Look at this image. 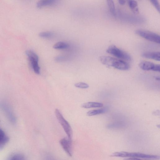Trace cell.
Returning a JSON list of instances; mask_svg holds the SVG:
<instances>
[{"instance_id": "cell-1", "label": "cell", "mask_w": 160, "mask_h": 160, "mask_svg": "<svg viewBox=\"0 0 160 160\" xmlns=\"http://www.w3.org/2000/svg\"><path fill=\"white\" fill-rule=\"evenodd\" d=\"M99 60L103 64L119 70H126L130 68L129 64L124 61L110 56H102Z\"/></svg>"}, {"instance_id": "cell-2", "label": "cell", "mask_w": 160, "mask_h": 160, "mask_svg": "<svg viewBox=\"0 0 160 160\" xmlns=\"http://www.w3.org/2000/svg\"><path fill=\"white\" fill-rule=\"evenodd\" d=\"M110 156L154 159H160V156L158 155L146 154L139 152H129L125 151L117 152H114L110 155Z\"/></svg>"}, {"instance_id": "cell-3", "label": "cell", "mask_w": 160, "mask_h": 160, "mask_svg": "<svg viewBox=\"0 0 160 160\" xmlns=\"http://www.w3.org/2000/svg\"><path fill=\"white\" fill-rule=\"evenodd\" d=\"M55 113L57 119L67 134L68 138L72 140V131L69 123L64 118L59 109H56Z\"/></svg>"}, {"instance_id": "cell-4", "label": "cell", "mask_w": 160, "mask_h": 160, "mask_svg": "<svg viewBox=\"0 0 160 160\" xmlns=\"http://www.w3.org/2000/svg\"><path fill=\"white\" fill-rule=\"evenodd\" d=\"M106 52L122 60L129 61L131 59V57L128 54L114 45L110 46L107 49Z\"/></svg>"}, {"instance_id": "cell-5", "label": "cell", "mask_w": 160, "mask_h": 160, "mask_svg": "<svg viewBox=\"0 0 160 160\" xmlns=\"http://www.w3.org/2000/svg\"><path fill=\"white\" fill-rule=\"evenodd\" d=\"M26 53L34 72L36 74H39L40 67L38 65V56L35 52L30 50H27Z\"/></svg>"}, {"instance_id": "cell-6", "label": "cell", "mask_w": 160, "mask_h": 160, "mask_svg": "<svg viewBox=\"0 0 160 160\" xmlns=\"http://www.w3.org/2000/svg\"><path fill=\"white\" fill-rule=\"evenodd\" d=\"M135 33L149 41L157 43H160V36L155 33L145 30L138 29L135 31Z\"/></svg>"}, {"instance_id": "cell-7", "label": "cell", "mask_w": 160, "mask_h": 160, "mask_svg": "<svg viewBox=\"0 0 160 160\" xmlns=\"http://www.w3.org/2000/svg\"><path fill=\"white\" fill-rule=\"evenodd\" d=\"M60 143L62 148L69 156L72 155V140L68 138H64L60 141Z\"/></svg>"}, {"instance_id": "cell-8", "label": "cell", "mask_w": 160, "mask_h": 160, "mask_svg": "<svg viewBox=\"0 0 160 160\" xmlns=\"http://www.w3.org/2000/svg\"><path fill=\"white\" fill-rule=\"evenodd\" d=\"M142 56L146 58L160 61V54L159 52H147L142 53Z\"/></svg>"}, {"instance_id": "cell-9", "label": "cell", "mask_w": 160, "mask_h": 160, "mask_svg": "<svg viewBox=\"0 0 160 160\" xmlns=\"http://www.w3.org/2000/svg\"><path fill=\"white\" fill-rule=\"evenodd\" d=\"M155 64L148 61H142L139 64V66L142 69L145 71L152 70Z\"/></svg>"}, {"instance_id": "cell-10", "label": "cell", "mask_w": 160, "mask_h": 160, "mask_svg": "<svg viewBox=\"0 0 160 160\" xmlns=\"http://www.w3.org/2000/svg\"><path fill=\"white\" fill-rule=\"evenodd\" d=\"M9 139L4 132L0 129V150L2 149L8 142Z\"/></svg>"}, {"instance_id": "cell-11", "label": "cell", "mask_w": 160, "mask_h": 160, "mask_svg": "<svg viewBox=\"0 0 160 160\" xmlns=\"http://www.w3.org/2000/svg\"><path fill=\"white\" fill-rule=\"evenodd\" d=\"M102 103L95 102H88L82 104L81 107L83 108H100L102 107Z\"/></svg>"}, {"instance_id": "cell-12", "label": "cell", "mask_w": 160, "mask_h": 160, "mask_svg": "<svg viewBox=\"0 0 160 160\" xmlns=\"http://www.w3.org/2000/svg\"><path fill=\"white\" fill-rule=\"evenodd\" d=\"M54 0H41L38 1L37 3V7L40 8L43 7L53 5L56 3Z\"/></svg>"}, {"instance_id": "cell-13", "label": "cell", "mask_w": 160, "mask_h": 160, "mask_svg": "<svg viewBox=\"0 0 160 160\" xmlns=\"http://www.w3.org/2000/svg\"><path fill=\"white\" fill-rule=\"evenodd\" d=\"M129 6L132 12L135 13L138 12V9L137 8V2L134 0H129L128 1Z\"/></svg>"}, {"instance_id": "cell-14", "label": "cell", "mask_w": 160, "mask_h": 160, "mask_svg": "<svg viewBox=\"0 0 160 160\" xmlns=\"http://www.w3.org/2000/svg\"><path fill=\"white\" fill-rule=\"evenodd\" d=\"M69 47V45L65 42H58L55 44L53 46V48L56 49H66Z\"/></svg>"}, {"instance_id": "cell-15", "label": "cell", "mask_w": 160, "mask_h": 160, "mask_svg": "<svg viewBox=\"0 0 160 160\" xmlns=\"http://www.w3.org/2000/svg\"><path fill=\"white\" fill-rule=\"evenodd\" d=\"M107 2L110 11L113 15H116V10L114 2L113 0H107Z\"/></svg>"}, {"instance_id": "cell-16", "label": "cell", "mask_w": 160, "mask_h": 160, "mask_svg": "<svg viewBox=\"0 0 160 160\" xmlns=\"http://www.w3.org/2000/svg\"><path fill=\"white\" fill-rule=\"evenodd\" d=\"M105 112L103 109H98L90 110L87 113V115L89 116H93L100 114L102 113Z\"/></svg>"}, {"instance_id": "cell-17", "label": "cell", "mask_w": 160, "mask_h": 160, "mask_svg": "<svg viewBox=\"0 0 160 160\" xmlns=\"http://www.w3.org/2000/svg\"><path fill=\"white\" fill-rule=\"evenodd\" d=\"M53 33L49 31H45L40 32L39 34L40 37L44 38H48L52 37Z\"/></svg>"}, {"instance_id": "cell-18", "label": "cell", "mask_w": 160, "mask_h": 160, "mask_svg": "<svg viewBox=\"0 0 160 160\" xmlns=\"http://www.w3.org/2000/svg\"><path fill=\"white\" fill-rule=\"evenodd\" d=\"M9 160H25L23 155L20 154H16L12 156Z\"/></svg>"}, {"instance_id": "cell-19", "label": "cell", "mask_w": 160, "mask_h": 160, "mask_svg": "<svg viewBox=\"0 0 160 160\" xmlns=\"http://www.w3.org/2000/svg\"><path fill=\"white\" fill-rule=\"evenodd\" d=\"M75 87L83 89L87 88L89 87V85L86 83L83 82H78L75 83Z\"/></svg>"}, {"instance_id": "cell-20", "label": "cell", "mask_w": 160, "mask_h": 160, "mask_svg": "<svg viewBox=\"0 0 160 160\" xmlns=\"http://www.w3.org/2000/svg\"><path fill=\"white\" fill-rule=\"evenodd\" d=\"M68 59V58L65 56L62 55L57 56L55 58V60L58 62L65 61L67 60Z\"/></svg>"}, {"instance_id": "cell-21", "label": "cell", "mask_w": 160, "mask_h": 160, "mask_svg": "<svg viewBox=\"0 0 160 160\" xmlns=\"http://www.w3.org/2000/svg\"><path fill=\"white\" fill-rule=\"evenodd\" d=\"M150 2L156 8L158 12H160V4L158 1L157 0H152Z\"/></svg>"}, {"instance_id": "cell-22", "label": "cell", "mask_w": 160, "mask_h": 160, "mask_svg": "<svg viewBox=\"0 0 160 160\" xmlns=\"http://www.w3.org/2000/svg\"><path fill=\"white\" fill-rule=\"evenodd\" d=\"M152 71L160 72V66L159 64H155Z\"/></svg>"}, {"instance_id": "cell-23", "label": "cell", "mask_w": 160, "mask_h": 160, "mask_svg": "<svg viewBox=\"0 0 160 160\" xmlns=\"http://www.w3.org/2000/svg\"><path fill=\"white\" fill-rule=\"evenodd\" d=\"M124 160H142L139 158H125L124 159Z\"/></svg>"}, {"instance_id": "cell-24", "label": "cell", "mask_w": 160, "mask_h": 160, "mask_svg": "<svg viewBox=\"0 0 160 160\" xmlns=\"http://www.w3.org/2000/svg\"><path fill=\"white\" fill-rule=\"evenodd\" d=\"M119 3L121 5H124L126 2V1L123 0H119L118 1Z\"/></svg>"}, {"instance_id": "cell-25", "label": "cell", "mask_w": 160, "mask_h": 160, "mask_svg": "<svg viewBox=\"0 0 160 160\" xmlns=\"http://www.w3.org/2000/svg\"><path fill=\"white\" fill-rule=\"evenodd\" d=\"M156 79H158V80H159L160 79V78H159V77H156Z\"/></svg>"}]
</instances>
